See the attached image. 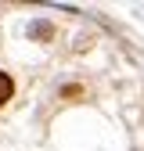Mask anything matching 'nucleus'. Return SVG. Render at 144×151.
<instances>
[{"label": "nucleus", "instance_id": "obj_1", "mask_svg": "<svg viewBox=\"0 0 144 151\" xmlns=\"http://www.w3.org/2000/svg\"><path fill=\"white\" fill-rule=\"evenodd\" d=\"M11 90H14V83H11V76H4V72H0V104H4V101L11 97Z\"/></svg>", "mask_w": 144, "mask_h": 151}]
</instances>
